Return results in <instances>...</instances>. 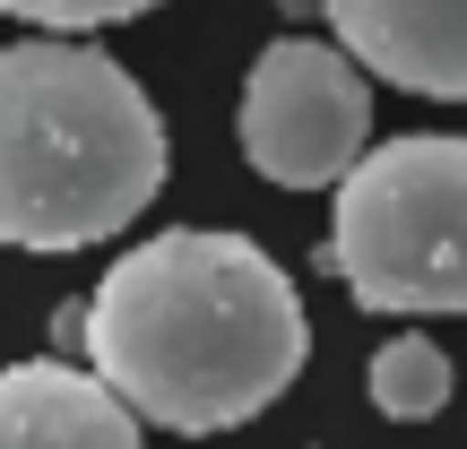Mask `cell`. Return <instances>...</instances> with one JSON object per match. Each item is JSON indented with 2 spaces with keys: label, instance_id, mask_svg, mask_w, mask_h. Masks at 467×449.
Instances as JSON below:
<instances>
[{
  "label": "cell",
  "instance_id": "cell-8",
  "mask_svg": "<svg viewBox=\"0 0 467 449\" xmlns=\"http://www.w3.org/2000/svg\"><path fill=\"white\" fill-rule=\"evenodd\" d=\"M156 9V0H0V17H26L44 35H87V26H121V17Z\"/></svg>",
  "mask_w": 467,
  "mask_h": 449
},
{
  "label": "cell",
  "instance_id": "cell-1",
  "mask_svg": "<svg viewBox=\"0 0 467 449\" xmlns=\"http://www.w3.org/2000/svg\"><path fill=\"white\" fill-rule=\"evenodd\" d=\"M78 346L139 423L234 433L295 389L312 329L295 277L260 242L173 225L104 268L96 302L78 311Z\"/></svg>",
  "mask_w": 467,
  "mask_h": 449
},
{
  "label": "cell",
  "instance_id": "cell-9",
  "mask_svg": "<svg viewBox=\"0 0 467 449\" xmlns=\"http://www.w3.org/2000/svg\"><path fill=\"white\" fill-rule=\"evenodd\" d=\"M285 9H303V0H285Z\"/></svg>",
  "mask_w": 467,
  "mask_h": 449
},
{
  "label": "cell",
  "instance_id": "cell-6",
  "mask_svg": "<svg viewBox=\"0 0 467 449\" xmlns=\"http://www.w3.org/2000/svg\"><path fill=\"white\" fill-rule=\"evenodd\" d=\"M0 449H148L139 415L87 363H9L0 372Z\"/></svg>",
  "mask_w": 467,
  "mask_h": 449
},
{
  "label": "cell",
  "instance_id": "cell-3",
  "mask_svg": "<svg viewBox=\"0 0 467 449\" xmlns=\"http://www.w3.org/2000/svg\"><path fill=\"white\" fill-rule=\"evenodd\" d=\"M320 260L364 311H467V138H389L355 156Z\"/></svg>",
  "mask_w": 467,
  "mask_h": 449
},
{
  "label": "cell",
  "instance_id": "cell-7",
  "mask_svg": "<svg viewBox=\"0 0 467 449\" xmlns=\"http://www.w3.org/2000/svg\"><path fill=\"white\" fill-rule=\"evenodd\" d=\"M372 406H381L389 423H424L451 406V354L433 346V337H389L381 354H372Z\"/></svg>",
  "mask_w": 467,
  "mask_h": 449
},
{
  "label": "cell",
  "instance_id": "cell-2",
  "mask_svg": "<svg viewBox=\"0 0 467 449\" xmlns=\"http://www.w3.org/2000/svg\"><path fill=\"white\" fill-rule=\"evenodd\" d=\"M165 121L96 44L26 35L0 52V242L87 250L165 190Z\"/></svg>",
  "mask_w": 467,
  "mask_h": 449
},
{
  "label": "cell",
  "instance_id": "cell-4",
  "mask_svg": "<svg viewBox=\"0 0 467 449\" xmlns=\"http://www.w3.org/2000/svg\"><path fill=\"white\" fill-rule=\"evenodd\" d=\"M372 69L347 44L277 35L243 78V156L277 190H329L372 138Z\"/></svg>",
  "mask_w": 467,
  "mask_h": 449
},
{
  "label": "cell",
  "instance_id": "cell-5",
  "mask_svg": "<svg viewBox=\"0 0 467 449\" xmlns=\"http://www.w3.org/2000/svg\"><path fill=\"white\" fill-rule=\"evenodd\" d=\"M329 26L372 78L467 104V0H329Z\"/></svg>",
  "mask_w": 467,
  "mask_h": 449
}]
</instances>
